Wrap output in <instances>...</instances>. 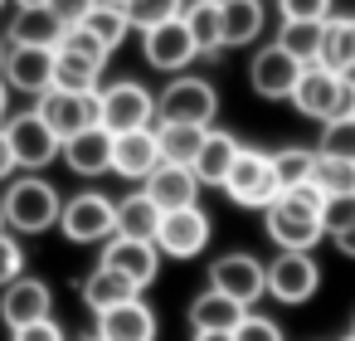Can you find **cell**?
<instances>
[{"label":"cell","mask_w":355,"mask_h":341,"mask_svg":"<svg viewBox=\"0 0 355 341\" xmlns=\"http://www.w3.org/2000/svg\"><path fill=\"white\" fill-rule=\"evenodd\" d=\"M321 190L316 185H297V190H282L268 210H263V229L277 249H316L326 224H321Z\"/></svg>","instance_id":"obj_1"},{"label":"cell","mask_w":355,"mask_h":341,"mask_svg":"<svg viewBox=\"0 0 355 341\" xmlns=\"http://www.w3.org/2000/svg\"><path fill=\"white\" fill-rule=\"evenodd\" d=\"M0 205H6V224L15 234H44V229H59V210H64V195L40 176V171H20L6 195H0Z\"/></svg>","instance_id":"obj_2"},{"label":"cell","mask_w":355,"mask_h":341,"mask_svg":"<svg viewBox=\"0 0 355 341\" xmlns=\"http://www.w3.org/2000/svg\"><path fill=\"white\" fill-rule=\"evenodd\" d=\"M292 108L311 122H331V117L355 113V88L345 83V74H336L326 64H306L292 88Z\"/></svg>","instance_id":"obj_3"},{"label":"cell","mask_w":355,"mask_h":341,"mask_svg":"<svg viewBox=\"0 0 355 341\" xmlns=\"http://www.w3.org/2000/svg\"><path fill=\"white\" fill-rule=\"evenodd\" d=\"M219 117V93L209 78L195 74H175L161 93H156V122H190V127H214Z\"/></svg>","instance_id":"obj_4"},{"label":"cell","mask_w":355,"mask_h":341,"mask_svg":"<svg viewBox=\"0 0 355 341\" xmlns=\"http://www.w3.org/2000/svg\"><path fill=\"white\" fill-rule=\"evenodd\" d=\"M219 190L234 205H243V210H268L282 195L277 171H272V156L268 151H253V147H239V156H234V166H229V176H224Z\"/></svg>","instance_id":"obj_5"},{"label":"cell","mask_w":355,"mask_h":341,"mask_svg":"<svg viewBox=\"0 0 355 341\" xmlns=\"http://www.w3.org/2000/svg\"><path fill=\"white\" fill-rule=\"evenodd\" d=\"M59 234L69 244H107L117 234V200H107L98 190L69 195L64 210H59Z\"/></svg>","instance_id":"obj_6"},{"label":"cell","mask_w":355,"mask_h":341,"mask_svg":"<svg viewBox=\"0 0 355 341\" xmlns=\"http://www.w3.org/2000/svg\"><path fill=\"white\" fill-rule=\"evenodd\" d=\"M98 108H103V127L117 137V132H141V127H156V93H146V83L137 78H117L107 88H98Z\"/></svg>","instance_id":"obj_7"},{"label":"cell","mask_w":355,"mask_h":341,"mask_svg":"<svg viewBox=\"0 0 355 341\" xmlns=\"http://www.w3.org/2000/svg\"><path fill=\"white\" fill-rule=\"evenodd\" d=\"M321 288V263L306 249H277V258L268 263V297L282 307H302L311 302Z\"/></svg>","instance_id":"obj_8"},{"label":"cell","mask_w":355,"mask_h":341,"mask_svg":"<svg viewBox=\"0 0 355 341\" xmlns=\"http://www.w3.org/2000/svg\"><path fill=\"white\" fill-rule=\"evenodd\" d=\"M6 137H10V147H15L20 171H44V166H54V161H59V151H64L59 132L40 117V108L10 113V117H6Z\"/></svg>","instance_id":"obj_9"},{"label":"cell","mask_w":355,"mask_h":341,"mask_svg":"<svg viewBox=\"0 0 355 341\" xmlns=\"http://www.w3.org/2000/svg\"><path fill=\"white\" fill-rule=\"evenodd\" d=\"M209 234H214V224L200 205L166 210L156 224V249H161V258H200L209 249Z\"/></svg>","instance_id":"obj_10"},{"label":"cell","mask_w":355,"mask_h":341,"mask_svg":"<svg viewBox=\"0 0 355 341\" xmlns=\"http://www.w3.org/2000/svg\"><path fill=\"white\" fill-rule=\"evenodd\" d=\"M209 288H219L224 297L253 307L263 292H268V263L253 258V253H219L209 263Z\"/></svg>","instance_id":"obj_11"},{"label":"cell","mask_w":355,"mask_h":341,"mask_svg":"<svg viewBox=\"0 0 355 341\" xmlns=\"http://www.w3.org/2000/svg\"><path fill=\"white\" fill-rule=\"evenodd\" d=\"M0 78H6L10 93L44 98V93L54 88V49H44V44H10Z\"/></svg>","instance_id":"obj_12"},{"label":"cell","mask_w":355,"mask_h":341,"mask_svg":"<svg viewBox=\"0 0 355 341\" xmlns=\"http://www.w3.org/2000/svg\"><path fill=\"white\" fill-rule=\"evenodd\" d=\"M35 108H40V117L59 132V142H69V137H78V132H88V127H98V117H103L98 93H69V88H49L44 98H35Z\"/></svg>","instance_id":"obj_13"},{"label":"cell","mask_w":355,"mask_h":341,"mask_svg":"<svg viewBox=\"0 0 355 341\" xmlns=\"http://www.w3.org/2000/svg\"><path fill=\"white\" fill-rule=\"evenodd\" d=\"M141 59L156 74H180V69H190L200 59V44L185 30V20H166V25H156V30L141 35Z\"/></svg>","instance_id":"obj_14"},{"label":"cell","mask_w":355,"mask_h":341,"mask_svg":"<svg viewBox=\"0 0 355 341\" xmlns=\"http://www.w3.org/2000/svg\"><path fill=\"white\" fill-rule=\"evenodd\" d=\"M302 59H292L282 44H268V49H258L253 54V64H248V83H253V93L258 98H268V103H292V88H297V78H302Z\"/></svg>","instance_id":"obj_15"},{"label":"cell","mask_w":355,"mask_h":341,"mask_svg":"<svg viewBox=\"0 0 355 341\" xmlns=\"http://www.w3.org/2000/svg\"><path fill=\"white\" fill-rule=\"evenodd\" d=\"M40 317H54V288L35 273H20L10 288H0V322L10 331L15 326H30Z\"/></svg>","instance_id":"obj_16"},{"label":"cell","mask_w":355,"mask_h":341,"mask_svg":"<svg viewBox=\"0 0 355 341\" xmlns=\"http://www.w3.org/2000/svg\"><path fill=\"white\" fill-rule=\"evenodd\" d=\"M98 263L127 273V278L146 292V288L156 283V273H161V249H156V239H127V234H112V239L103 244V258H98Z\"/></svg>","instance_id":"obj_17"},{"label":"cell","mask_w":355,"mask_h":341,"mask_svg":"<svg viewBox=\"0 0 355 341\" xmlns=\"http://www.w3.org/2000/svg\"><path fill=\"white\" fill-rule=\"evenodd\" d=\"M161 161H166V156H161L156 127L117 132V137H112V176H122V181H146Z\"/></svg>","instance_id":"obj_18"},{"label":"cell","mask_w":355,"mask_h":341,"mask_svg":"<svg viewBox=\"0 0 355 341\" xmlns=\"http://www.w3.org/2000/svg\"><path fill=\"white\" fill-rule=\"evenodd\" d=\"M59 161H64L73 176H83V181L107 176V171H112V132L98 122V127H88V132L69 137V142H64V151H59Z\"/></svg>","instance_id":"obj_19"},{"label":"cell","mask_w":355,"mask_h":341,"mask_svg":"<svg viewBox=\"0 0 355 341\" xmlns=\"http://www.w3.org/2000/svg\"><path fill=\"white\" fill-rule=\"evenodd\" d=\"M141 190L161 205V215L166 210H185V205H200V176L190 171V166H175V161H161L146 181H141Z\"/></svg>","instance_id":"obj_20"},{"label":"cell","mask_w":355,"mask_h":341,"mask_svg":"<svg viewBox=\"0 0 355 341\" xmlns=\"http://www.w3.org/2000/svg\"><path fill=\"white\" fill-rule=\"evenodd\" d=\"M103 341H156V312L132 297V302H117L107 312H98V326H93Z\"/></svg>","instance_id":"obj_21"},{"label":"cell","mask_w":355,"mask_h":341,"mask_svg":"<svg viewBox=\"0 0 355 341\" xmlns=\"http://www.w3.org/2000/svg\"><path fill=\"white\" fill-rule=\"evenodd\" d=\"M132 297H141V288H137L127 273L107 268V263H98V268L83 278V302H88V312H93V317H98V312H107V307H117V302H132Z\"/></svg>","instance_id":"obj_22"},{"label":"cell","mask_w":355,"mask_h":341,"mask_svg":"<svg viewBox=\"0 0 355 341\" xmlns=\"http://www.w3.org/2000/svg\"><path fill=\"white\" fill-rule=\"evenodd\" d=\"M243 312H253V307L224 297L219 288H205V292L190 302V331H234V326L243 322Z\"/></svg>","instance_id":"obj_23"},{"label":"cell","mask_w":355,"mask_h":341,"mask_svg":"<svg viewBox=\"0 0 355 341\" xmlns=\"http://www.w3.org/2000/svg\"><path fill=\"white\" fill-rule=\"evenodd\" d=\"M180 20H185V30L195 35L200 59L224 54V6H219V0H190V6L180 10Z\"/></svg>","instance_id":"obj_24"},{"label":"cell","mask_w":355,"mask_h":341,"mask_svg":"<svg viewBox=\"0 0 355 341\" xmlns=\"http://www.w3.org/2000/svg\"><path fill=\"white\" fill-rule=\"evenodd\" d=\"M234 156H239V142H234L229 132L209 127V132H205V147H200V156L190 161V171L200 176V185H224V176H229Z\"/></svg>","instance_id":"obj_25"},{"label":"cell","mask_w":355,"mask_h":341,"mask_svg":"<svg viewBox=\"0 0 355 341\" xmlns=\"http://www.w3.org/2000/svg\"><path fill=\"white\" fill-rule=\"evenodd\" d=\"M103 69L98 59L88 54H73V49H54V88H69V93H98L103 88Z\"/></svg>","instance_id":"obj_26"},{"label":"cell","mask_w":355,"mask_h":341,"mask_svg":"<svg viewBox=\"0 0 355 341\" xmlns=\"http://www.w3.org/2000/svg\"><path fill=\"white\" fill-rule=\"evenodd\" d=\"M224 6V49H243L263 35V0H219Z\"/></svg>","instance_id":"obj_27"},{"label":"cell","mask_w":355,"mask_h":341,"mask_svg":"<svg viewBox=\"0 0 355 341\" xmlns=\"http://www.w3.org/2000/svg\"><path fill=\"white\" fill-rule=\"evenodd\" d=\"M156 224H161V205L146 190H132V195L117 200V234H127V239H156Z\"/></svg>","instance_id":"obj_28"},{"label":"cell","mask_w":355,"mask_h":341,"mask_svg":"<svg viewBox=\"0 0 355 341\" xmlns=\"http://www.w3.org/2000/svg\"><path fill=\"white\" fill-rule=\"evenodd\" d=\"M64 40V25H59V15L44 6V10H15V20H10V44H44V49H54Z\"/></svg>","instance_id":"obj_29"},{"label":"cell","mask_w":355,"mask_h":341,"mask_svg":"<svg viewBox=\"0 0 355 341\" xmlns=\"http://www.w3.org/2000/svg\"><path fill=\"white\" fill-rule=\"evenodd\" d=\"M205 132L209 127H190V122H156V142H161V156L175 161V166H190L205 147Z\"/></svg>","instance_id":"obj_30"},{"label":"cell","mask_w":355,"mask_h":341,"mask_svg":"<svg viewBox=\"0 0 355 341\" xmlns=\"http://www.w3.org/2000/svg\"><path fill=\"white\" fill-rule=\"evenodd\" d=\"M316 64H326L336 74H345L355 64V15H331L326 20V40H321V59Z\"/></svg>","instance_id":"obj_31"},{"label":"cell","mask_w":355,"mask_h":341,"mask_svg":"<svg viewBox=\"0 0 355 341\" xmlns=\"http://www.w3.org/2000/svg\"><path fill=\"white\" fill-rule=\"evenodd\" d=\"M321 40H326V20H282V30H277V44L302 64L321 59Z\"/></svg>","instance_id":"obj_32"},{"label":"cell","mask_w":355,"mask_h":341,"mask_svg":"<svg viewBox=\"0 0 355 341\" xmlns=\"http://www.w3.org/2000/svg\"><path fill=\"white\" fill-rule=\"evenodd\" d=\"M272 171H277V185H282V190L311 185L316 151H311V147H282V151H272Z\"/></svg>","instance_id":"obj_33"},{"label":"cell","mask_w":355,"mask_h":341,"mask_svg":"<svg viewBox=\"0 0 355 341\" xmlns=\"http://www.w3.org/2000/svg\"><path fill=\"white\" fill-rule=\"evenodd\" d=\"M83 30H93L98 35V44L112 54V49H122V40L132 35V20H127V6H98L88 20H83Z\"/></svg>","instance_id":"obj_34"},{"label":"cell","mask_w":355,"mask_h":341,"mask_svg":"<svg viewBox=\"0 0 355 341\" xmlns=\"http://www.w3.org/2000/svg\"><path fill=\"white\" fill-rule=\"evenodd\" d=\"M311 185H316L321 195H340V190H355V161L316 151V171H311Z\"/></svg>","instance_id":"obj_35"},{"label":"cell","mask_w":355,"mask_h":341,"mask_svg":"<svg viewBox=\"0 0 355 341\" xmlns=\"http://www.w3.org/2000/svg\"><path fill=\"white\" fill-rule=\"evenodd\" d=\"M180 10H185V0H127V20L141 35L166 25V20H180Z\"/></svg>","instance_id":"obj_36"},{"label":"cell","mask_w":355,"mask_h":341,"mask_svg":"<svg viewBox=\"0 0 355 341\" xmlns=\"http://www.w3.org/2000/svg\"><path fill=\"white\" fill-rule=\"evenodd\" d=\"M316 151L355 161V113H345V117H331V122H321V142H316Z\"/></svg>","instance_id":"obj_37"},{"label":"cell","mask_w":355,"mask_h":341,"mask_svg":"<svg viewBox=\"0 0 355 341\" xmlns=\"http://www.w3.org/2000/svg\"><path fill=\"white\" fill-rule=\"evenodd\" d=\"M321 224H326V234H340V229H350V224H355V190L326 195V200H321Z\"/></svg>","instance_id":"obj_38"},{"label":"cell","mask_w":355,"mask_h":341,"mask_svg":"<svg viewBox=\"0 0 355 341\" xmlns=\"http://www.w3.org/2000/svg\"><path fill=\"white\" fill-rule=\"evenodd\" d=\"M234 341H282V326L263 312H243V322L234 326Z\"/></svg>","instance_id":"obj_39"},{"label":"cell","mask_w":355,"mask_h":341,"mask_svg":"<svg viewBox=\"0 0 355 341\" xmlns=\"http://www.w3.org/2000/svg\"><path fill=\"white\" fill-rule=\"evenodd\" d=\"M25 273V249L15 234H0V288H10L15 278Z\"/></svg>","instance_id":"obj_40"},{"label":"cell","mask_w":355,"mask_h":341,"mask_svg":"<svg viewBox=\"0 0 355 341\" xmlns=\"http://www.w3.org/2000/svg\"><path fill=\"white\" fill-rule=\"evenodd\" d=\"M282 20H331V0H277Z\"/></svg>","instance_id":"obj_41"},{"label":"cell","mask_w":355,"mask_h":341,"mask_svg":"<svg viewBox=\"0 0 355 341\" xmlns=\"http://www.w3.org/2000/svg\"><path fill=\"white\" fill-rule=\"evenodd\" d=\"M10 341H69V331H64L54 317H40V322H30V326H15Z\"/></svg>","instance_id":"obj_42"},{"label":"cell","mask_w":355,"mask_h":341,"mask_svg":"<svg viewBox=\"0 0 355 341\" xmlns=\"http://www.w3.org/2000/svg\"><path fill=\"white\" fill-rule=\"evenodd\" d=\"M49 10L59 15V25L69 30V25H83L93 10H98V0H49Z\"/></svg>","instance_id":"obj_43"},{"label":"cell","mask_w":355,"mask_h":341,"mask_svg":"<svg viewBox=\"0 0 355 341\" xmlns=\"http://www.w3.org/2000/svg\"><path fill=\"white\" fill-rule=\"evenodd\" d=\"M15 176H20V161H15V147H10L6 127H0V185H10Z\"/></svg>","instance_id":"obj_44"},{"label":"cell","mask_w":355,"mask_h":341,"mask_svg":"<svg viewBox=\"0 0 355 341\" xmlns=\"http://www.w3.org/2000/svg\"><path fill=\"white\" fill-rule=\"evenodd\" d=\"M331 239H336V249H340L345 258H355V224H350V229H340V234H331Z\"/></svg>","instance_id":"obj_45"},{"label":"cell","mask_w":355,"mask_h":341,"mask_svg":"<svg viewBox=\"0 0 355 341\" xmlns=\"http://www.w3.org/2000/svg\"><path fill=\"white\" fill-rule=\"evenodd\" d=\"M190 341H234V331H190Z\"/></svg>","instance_id":"obj_46"},{"label":"cell","mask_w":355,"mask_h":341,"mask_svg":"<svg viewBox=\"0 0 355 341\" xmlns=\"http://www.w3.org/2000/svg\"><path fill=\"white\" fill-rule=\"evenodd\" d=\"M6 117H10V88H6V78H0V127H6Z\"/></svg>","instance_id":"obj_47"},{"label":"cell","mask_w":355,"mask_h":341,"mask_svg":"<svg viewBox=\"0 0 355 341\" xmlns=\"http://www.w3.org/2000/svg\"><path fill=\"white\" fill-rule=\"evenodd\" d=\"M10 6H15V10H44L49 0H10Z\"/></svg>","instance_id":"obj_48"},{"label":"cell","mask_w":355,"mask_h":341,"mask_svg":"<svg viewBox=\"0 0 355 341\" xmlns=\"http://www.w3.org/2000/svg\"><path fill=\"white\" fill-rule=\"evenodd\" d=\"M345 83H350V88H355V64H350V69H345Z\"/></svg>","instance_id":"obj_49"},{"label":"cell","mask_w":355,"mask_h":341,"mask_svg":"<svg viewBox=\"0 0 355 341\" xmlns=\"http://www.w3.org/2000/svg\"><path fill=\"white\" fill-rule=\"evenodd\" d=\"M6 49H10V44H6V40H0V69H6Z\"/></svg>","instance_id":"obj_50"},{"label":"cell","mask_w":355,"mask_h":341,"mask_svg":"<svg viewBox=\"0 0 355 341\" xmlns=\"http://www.w3.org/2000/svg\"><path fill=\"white\" fill-rule=\"evenodd\" d=\"M78 341H103V336H98V331H88V336H78Z\"/></svg>","instance_id":"obj_51"},{"label":"cell","mask_w":355,"mask_h":341,"mask_svg":"<svg viewBox=\"0 0 355 341\" xmlns=\"http://www.w3.org/2000/svg\"><path fill=\"white\" fill-rule=\"evenodd\" d=\"M98 6H127V0H98Z\"/></svg>","instance_id":"obj_52"},{"label":"cell","mask_w":355,"mask_h":341,"mask_svg":"<svg viewBox=\"0 0 355 341\" xmlns=\"http://www.w3.org/2000/svg\"><path fill=\"white\" fill-rule=\"evenodd\" d=\"M0 234H6V205H0Z\"/></svg>","instance_id":"obj_53"},{"label":"cell","mask_w":355,"mask_h":341,"mask_svg":"<svg viewBox=\"0 0 355 341\" xmlns=\"http://www.w3.org/2000/svg\"><path fill=\"white\" fill-rule=\"evenodd\" d=\"M350 336H355V317H350Z\"/></svg>","instance_id":"obj_54"},{"label":"cell","mask_w":355,"mask_h":341,"mask_svg":"<svg viewBox=\"0 0 355 341\" xmlns=\"http://www.w3.org/2000/svg\"><path fill=\"white\" fill-rule=\"evenodd\" d=\"M6 6H10V0H0V10H6Z\"/></svg>","instance_id":"obj_55"},{"label":"cell","mask_w":355,"mask_h":341,"mask_svg":"<svg viewBox=\"0 0 355 341\" xmlns=\"http://www.w3.org/2000/svg\"><path fill=\"white\" fill-rule=\"evenodd\" d=\"M345 341H355V336H345Z\"/></svg>","instance_id":"obj_56"}]
</instances>
